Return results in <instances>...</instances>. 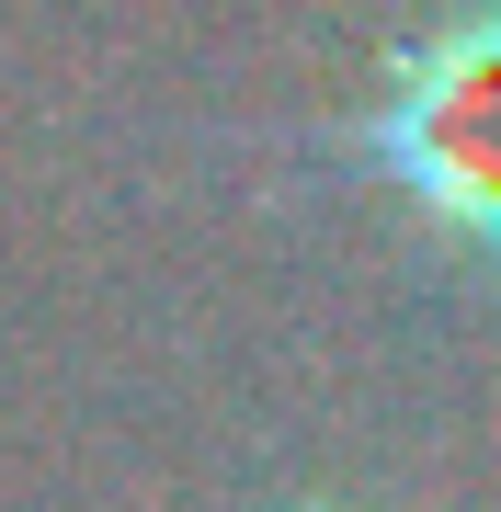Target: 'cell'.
Instances as JSON below:
<instances>
[{"mask_svg": "<svg viewBox=\"0 0 501 512\" xmlns=\"http://www.w3.org/2000/svg\"><path fill=\"white\" fill-rule=\"evenodd\" d=\"M342 148L479 262H501V0H467L422 46H399L388 92L353 114Z\"/></svg>", "mask_w": 501, "mask_h": 512, "instance_id": "cell-1", "label": "cell"}]
</instances>
